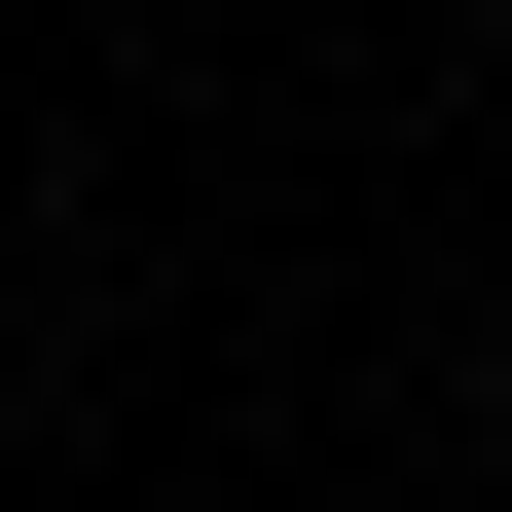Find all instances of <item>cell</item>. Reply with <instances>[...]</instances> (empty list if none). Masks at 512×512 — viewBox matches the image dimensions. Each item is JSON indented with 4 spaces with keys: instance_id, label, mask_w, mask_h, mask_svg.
Here are the masks:
<instances>
[]
</instances>
